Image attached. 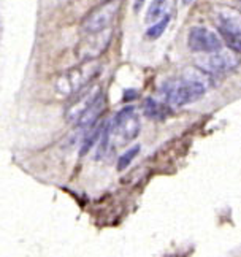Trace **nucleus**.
<instances>
[{
    "mask_svg": "<svg viewBox=\"0 0 241 257\" xmlns=\"http://www.w3.org/2000/svg\"><path fill=\"white\" fill-rule=\"evenodd\" d=\"M216 24L220 35L225 38L228 48H232L235 53L239 51V15L232 8L219 10L216 16Z\"/></svg>",
    "mask_w": 241,
    "mask_h": 257,
    "instance_id": "obj_5",
    "label": "nucleus"
},
{
    "mask_svg": "<svg viewBox=\"0 0 241 257\" xmlns=\"http://www.w3.org/2000/svg\"><path fill=\"white\" fill-rule=\"evenodd\" d=\"M209 84V73L200 68L197 73H186L178 80L167 83L164 86V92L167 102L172 106H184L205 95Z\"/></svg>",
    "mask_w": 241,
    "mask_h": 257,
    "instance_id": "obj_1",
    "label": "nucleus"
},
{
    "mask_svg": "<svg viewBox=\"0 0 241 257\" xmlns=\"http://www.w3.org/2000/svg\"><path fill=\"white\" fill-rule=\"evenodd\" d=\"M103 125H105V122H98L97 121L95 124L87 127V134L84 137L83 146H81V154H86L90 150V148H92V145L98 140L100 134H102V131H103Z\"/></svg>",
    "mask_w": 241,
    "mask_h": 257,
    "instance_id": "obj_13",
    "label": "nucleus"
},
{
    "mask_svg": "<svg viewBox=\"0 0 241 257\" xmlns=\"http://www.w3.org/2000/svg\"><path fill=\"white\" fill-rule=\"evenodd\" d=\"M168 24H170V15H165L160 19H157V23H154L146 31V38L148 40H157V38L165 32Z\"/></svg>",
    "mask_w": 241,
    "mask_h": 257,
    "instance_id": "obj_14",
    "label": "nucleus"
},
{
    "mask_svg": "<svg viewBox=\"0 0 241 257\" xmlns=\"http://www.w3.org/2000/svg\"><path fill=\"white\" fill-rule=\"evenodd\" d=\"M143 4H145V0H135V4H134V8H135V12H138V10L143 7Z\"/></svg>",
    "mask_w": 241,
    "mask_h": 257,
    "instance_id": "obj_16",
    "label": "nucleus"
},
{
    "mask_svg": "<svg viewBox=\"0 0 241 257\" xmlns=\"http://www.w3.org/2000/svg\"><path fill=\"white\" fill-rule=\"evenodd\" d=\"M140 150H142V146H140V145H135V146H132V148H129V150L119 157V161H117V170H119V172L126 170L127 167H129L130 164H132V161L135 159V157L138 156Z\"/></svg>",
    "mask_w": 241,
    "mask_h": 257,
    "instance_id": "obj_15",
    "label": "nucleus"
},
{
    "mask_svg": "<svg viewBox=\"0 0 241 257\" xmlns=\"http://www.w3.org/2000/svg\"><path fill=\"white\" fill-rule=\"evenodd\" d=\"M103 94V91L98 86H92V83L87 84L84 89H81L79 92H76V98L68 105L67 111H65V117L70 122H78L79 117H81L92 103L97 100V98Z\"/></svg>",
    "mask_w": 241,
    "mask_h": 257,
    "instance_id": "obj_7",
    "label": "nucleus"
},
{
    "mask_svg": "<svg viewBox=\"0 0 241 257\" xmlns=\"http://www.w3.org/2000/svg\"><path fill=\"white\" fill-rule=\"evenodd\" d=\"M140 117L135 111V106L129 105L119 110L111 122H108V137H109V146L124 145L135 140L140 134Z\"/></svg>",
    "mask_w": 241,
    "mask_h": 257,
    "instance_id": "obj_3",
    "label": "nucleus"
},
{
    "mask_svg": "<svg viewBox=\"0 0 241 257\" xmlns=\"http://www.w3.org/2000/svg\"><path fill=\"white\" fill-rule=\"evenodd\" d=\"M187 46L195 53H216L222 49V40L206 27H192L187 35Z\"/></svg>",
    "mask_w": 241,
    "mask_h": 257,
    "instance_id": "obj_6",
    "label": "nucleus"
},
{
    "mask_svg": "<svg viewBox=\"0 0 241 257\" xmlns=\"http://www.w3.org/2000/svg\"><path fill=\"white\" fill-rule=\"evenodd\" d=\"M109 40H111V34L102 31V32H94L87 34V37L79 43L76 48V54L81 61H89V59H97L100 54L105 51Z\"/></svg>",
    "mask_w": 241,
    "mask_h": 257,
    "instance_id": "obj_8",
    "label": "nucleus"
},
{
    "mask_svg": "<svg viewBox=\"0 0 241 257\" xmlns=\"http://www.w3.org/2000/svg\"><path fill=\"white\" fill-rule=\"evenodd\" d=\"M137 95V92L135 91H129V92H126V100H134V97Z\"/></svg>",
    "mask_w": 241,
    "mask_h": 257,
    "instance_id": "obj_17",
    "label": "nucleus"
},
{
    "mask_svg": "<svg viewBox=\"0 0 241 257\" xmlns=\"http://www.w3.org/2000/svg\"><path fill=\"white\" fill-rule=\"evenodd\" d=\"M119 12V2L117 0H103L102 5H98L92 10L83 21V31L86 34L102 32L113 24L114 18Z\"/></svg>",
    "mask_w": 241,
    "mask_h": 257,
    "instance_id": "obj_4",
    "label": "nucleus"
},
{
    "mask_svg": "<svg viewBox=\"0 0 241 257\" xmlns=\"http://www.w3.org/2000/svg\"><path fill=\"white\" fill-rule=\"evenodd\" d=\"M192 2H194V0H183V4H184V5H190Z\"/></svg>",
    "mask_w": 241,
    "mask_h": 257,
    "instance_id": "obj_18",
    "label": "nucleus"
},
{
    "mask_svg": "<svg viewBox=\"0 0 241 257\" xmlns=\"http://www.w3.org/2000/svg\"><path fill=\"white\" fill-rule=\"evenodd\" d=\"M100 70H102V65L95 59L81 61V64L78 67L70 68L68 72L59 76V80L56 83L57 91L64 95H75L87 84L92 83L98 76Z\"/></svg>",
    "mask_w": 241,
    "mask_h": 257,
    "instance_id": "obj_2",
    "label": "nucleus"
},
{
    "mask_svg": "<svg viewBox=\"0 0 241 257\" xmlns=\"http://www.w3.org/2000/svg\"><path fill=\"white\" fill-rule=\"evenodd\" d=\"M105 106H106V103H105V95L102 94V95H100V97L97 98V100L92 103V106H90L89 110H87L81 117H79V121L76 122V125L87 128V127H90L92 124H95V122L100 119V116L103 114Z\"/></svg>",
    "mask_w": 241,
    "mask_h": 257,
    "instance_id": "obj_10",
    "label": "nucleus"
},
{
    "mask_svg": "<svg viewBox=\"0 0 241 257\" xmlns=\"http://www.w3.org/2000/svg\"><path fill=\"white\" fill-rule=\"evenodd\" d=\"M238 65V59L228 53H222V51H216L211 53V56H208L203 64H202V70H205L206 73H224V72H230Z\"/></svg>",
    "mask_w": 241,
    "mask_h": 257,
    "instance_id": "obj_9",
    "label": "nucleus"
},
{
    "mask_svg": "<svg viewBox=\"0 0 241 257\" xmlns=\"http://www.w3.org/2000/svg\"><path fill=\"white\" fill-rule=\"evenodd\" d=\"M175 4H176V0H154V2L151 4L148 13H146V21L156 23L157 19H160L162 16L170 15Z\"/></svg>",
    "mask_w": 241,
    "mask_h": 257,
    "instance_id": "obj_11",
    "label": "nucleus"
},
{
    "mask_svg": "<svg viewBox=\"0 0 241 257\" xmlns=\"http://www.w3.org/2000/svg\"><path fill=\"white\" fill-rule=\"evenodd\" d=\"M145 114L149 117V119H156V121H162L167 117V106L164 103L157 102L156 98H146L145 105H143Z\"/></svg>",
    "mask_w": 241,
    "mask_h": 257,
    "instance_id": "obj_12",
    "label": "nucleus"
}]
</instances>
